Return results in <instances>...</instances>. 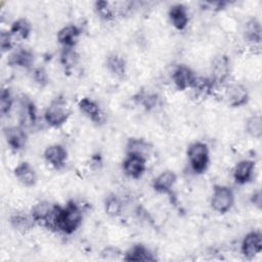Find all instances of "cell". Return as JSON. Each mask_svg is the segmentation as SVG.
I'll return each instance as SVG.
<instances>
[{"label": "cell", "mask_w": 262, "mask_h": 262, "mask_svg": "<svg viewBox=\"0 0 262 262\" xmlns=\"http://www.w3.org/2000/svg\"><path fill=\"white\" fill-rule=\"evenodd\" d=\"M83 222V210L80 205L74 201H69L64 206H60L56 230L70 235L79 229Z\"/></svg>", "instance_id": "6da1fadb"}, {"label": "cell", "mask_w": 262, "mask_h": 262, "mask_svg": "<svg viewBox=\"0 0 262 262\" xmlns=\"http://www.w3.org/2000/svg\"><path fill=\"white\" fill-rule=\"evenodd\" d=\"M60 205L48 201H40L31 209V216L36 225L43 226L49 230H56L57 217Z\"/></svg>", "instance_id": "7a4b0ae2"}, {"label": "cell", "mask_w": 262, "mask_h": 262, "mask_svg": "<svg viewBox=\"0 0 262 262\" xmlns=\"http://www.w3.org/2000/svg\"><path fill=\"white\" fill-rule=\"evenodd\" d=\"M186 158L193 173H205L210 165V149L208 144L204 141L191 142L187 146Z\"/></svg>", "instance_id": "3957f363"}, {"label": "cell", "mask_w": 262, "mask_h": 262, "mask_svg": "<svg viewBox=\"0 0 262 262\" xmlns=\"http://www.w3.org/2000/svg\"><path fill=\"white\" fill-rule=\"evenodd\" d=\"M71 116L67 100L62 96L53 98L44 111V121L51 128H59L64 125Z\"/></svg>", "instance_id": "277c9868"}, {"label": "cell", "mask_w": 262, "mask_h": 262, "mask_svg": "<svg viewBox=\"0 0 262 262\" xmlns=\"http://www.w3.org/2000/svg\"><path fill=\"white\" fill-rule=\"evenodd\" d=\"M235 201L233 190L223 184H215L210 198V206L218 214H225L229 212Z\"/></svg>", "instance_id": "5b68a950"}, {"label": "cell", "mask_w": 262, "mask_h": 262, "mask_svg": "<svg viewBox=\"0 0 262 262\" xmlns=\"http://www.w3.org/2000/svg\"><path fill=\"white\" fill-rule=\"evenodd\" d=\"M223 97L231 107H241L249 102L250 95L247 87L238 82H227L223 86Z\"/></svg>", "instance_id": "8992f818"}, {"label": "cell", "mask_w": 262, "mask_h": 262, "mask_svg": "<svg viewBox=\"0 0 262 262\" xmlns=\"http://www.w3.org/2000/svg\"><path fill=\"white\" fill-rule=\"evenodd\" d=\"M147 169V159L135 156L126 155L122 162V170L124 174L131 179H139L143 176Z\"/></svg>", "instance_id": "52a82bcc"}, {"label": "cell", "mask_w": 262, "mask_h": 262, "mask_svg": "<svg viewBox=\"0 0 262 262\" xmlns=\"http://www.w3.org/2000/svg\"><path fill=\"white\" fill-rule=\"evenodd\" d=\"M171 79L178 90L185 91L192 87L195 82L196 75L188 66L177 64L172 71Z\"/></svg>", "instance_id": "ba28073f"}, {"label": "cell", "mask_w": 262, "mask_h": 262, "mask_svg": "<svg viewBox=\"0 0 262 262\" xmlns=\"http://www.w3.org/2000/svg\"><path fill=\"white\" fill-rule=\"evenodd\" d=\"M211 74V80L216 86H223L225 83H227L230 76L229 58L224 54L217 55L213 59Z\"/></svg>", "instance_id": "9c48e42d"}, {"label": "cell", "mask_w": 262, "mask_h": 262, "mask_svg": "<svg viewBox=\"0 0 262 262\" xmlns=\"http://www.w3.org/2000/svg\"><path fill=\"white\" fill-rule=\"evenodd\" d=\"M78 108L82 115L96 125H101L105 122V115L99 103L90 97H82L78 101Z\"/></svg>", "instance_id": "30bf717a"}, {"label": "cell", "mask_w": 262, "mask_h": 262, "mask_svg": "<svg viewBox=\"0 0 262 262\" xmlns=\"http://www.w3.org/2000/svg\"><path fill=\"white\" fill-rule=\"evenodd\" d=\"M262 251V233L259 230L249 231L241 242V253L247 259H253Z\"/></svg>", "instance_id": "8fae6325"}, {"label": "cell", "mask_w": 262, "mask_h": 262, "mask_svg": "<svg viewBox=\"0 0 262 262\" xmlns=\"http://www.w3.org/2000/svg\"><path fill=\"white\" fill-rule=\"evenodd\" d=\"M4 138L10 149L13 151H19L27 145L28 133L21 126H9L3 131Z\"/></svg>", "instance_id": "7c38bea8"}, {"label": "cell", "mask_w": 262, "mask_h": 262, "mask_svg": "<svg viewBox=\"0 0 262 262\" xmlns=\"http://www.w3.org/2000/svg\"><path fill=\"white\" fill-rule=\"evenodd\" d=\"M43 158L52 168L61 169L68 160V150L61 144H50L44 149Z\"/></svg>", "instance_id": "4fadbf2b"}, {"label": "cell", "mask_w": 262, "mask_h": 262, "mask_svg": "<svg viewBox=\"0 0 262 262\" xmlns=\"http://www.w3.org/2000/svg\"><path fill=\"white\" fill-rule=\"evenodd\" d=\"M255 175V162L252 160H241L235 164L232 170V178L238 185L251 182Z\"/></svg>", "instance_id": "5bb4252c"}, {"label": "cell", "mask_w": 262, "mask_h": 262, "mask_svg": "<svg viewBox=\"0 0 262 262\" xmlns=\"http://www.w3.org/2000/svg\"><path fill=\"white\" fill-rule=\"evenodd\" d=\"M34 61H35L34 52L31 49L25 48V47H19V48H16L14 51H12L7 60L10 67H15V68L30 70V71L34 68L33 67Z\"/></svg>", "instance_id": "9a60e30c"}, {"label": "cell", "mask_w": 262, "mask_h": 262, "mask_svg": "<svg viewBox=\"0 0 262 262\" xmlns=\"http://www.w3.org/2000/svg\"><path fill=\"white\" fill-rule=\"evenodd\" d=\"M15 179L26 187H33L36 185L38 177L36 170L29 162H20L13 169Z\"/></svg>", "instance_id": "2e32d148"}, {"label": "cell", "mask_w": 262, "mask_h": 262, "mask_svg": "<svg viewBox=\"0 0 262 262\" xmlns=\"http://www.w3.org/2000/svg\"><path fill=\"white\" fill-rule=\"evenodd\" d=\"M177 182V175L172 170H165L158 174L151 182L154 190L158 193H170Z\"/></svg>", "instance_id": "e0dca14e"}, {"label": "cell", "mask_w": 262, "mask_h": 262, "mask_svg": "<svg viewBox=\"0 0 262 262\" xmlns=\"http://www.w3.org/2000/svg\"><path fill=\"white\" fill-rule=\"evenodd\" d=\"M81 34L82 33L80 27L74 24H69L58 30L56 34V39L62 47L75 48L80 39Z\"/></svg>", "instance_id": "ac0fdd59"}, {"label": "cell", "mask_w": 262, "mask_h": 262, "mask_svg": "<svg viewBox=\"0 0 262 262\" xmlns=\"http://www.w3.org/2000/svg\"><path fill=\"white\" fill-rule=\"evenodd\" d=\"M168 17L171 25L178 31H183L189 23L188 9L181 3H176L169 8Z\"/></svg>", "instance_id": "d6986e66"}, {"label": "cell", "mask_w": 262, "mask_h": 262, "mask_svg": "<svg viewBox=\"0 0 262 262\" xmlns=\"http://www.w3.org/2000/svg\"><path fill=\"white\" fill-rule=\"evenodd\" d=\"M123 259L125 261L132 262H147L155 261L156 257L154 253L145 245L134 244L125 252Z\"/></svg>", "instance_id": "ffe728a7"}, {"label": "cell", "mask_w": 262, "mask_h": 262, "mask_svg": "<svg viewBox=\"0 0 262 262\" xmlns=\"http://www.w3.org/2000/svg\"><path fill=\"white\" fill-rule=\"evenodd\" d=\"M37 122V108L30 98L24 97L19 107V126L25 129L35 125Z\"/></svg>", "instance_id": "44dd1931"}, {"label": "cell", "mask_w": 262, "mask_h": 262, "mask_svg": "<svg viewBox=\"0 0 262 262\" xmlns=\"http://www.w3.org/2000/svg\"><path fill=\"white\" fill-rule=\"evenodd\" d=\"M10 226L20 233H26L33 229L36 225L31 214H26L23 211H15L9 216Z\"/></svg>", "instance_id": "7402d4cb"}, {"label": "cell", "mask_w": 262, "mask_h": 262, "mask_svg": "<svg viewBox=\"0 0 262 262\" xmlns=\"http://www.w3.org/2000/svg\"><path fill=\"white\" fill-rule=\"evenodd\" d=\"M125 149L126 155H135L147 159L149 154L151 152L152 145L144 138L131 137L127 140Z\"/></svg>", "instance_id": "603a6c76"}, {"label": "cell", "mask_w": 262, "mask_h": 262, "mask_svg": "<svg viewBox=\"0 0 262 262\" xmlns=\"http://www.w3.org/2000/svg\"><path fill=\"white\" fill-rule=\"evenodd\" d=\"M243 35L244 39L248 43L254 46L259 45L262 38V27L259 19H257L256 17L248 19L244 26Z\"/></svg>", "instance_id": "cb8c5ba5"}, {"label": "cell", "mask_w": 262, "mask_h": 262, "mask_svg": "<svg viewBox=\"0 0 262 262\" xmlns=\"http://www.w3.org/2000/svg\"><path fill=\"white\" fill-rule=\"evenodd\" d=\"M107 71L117 79H124L127 73V63L125 58L119 53H111L105 60Z\"/></svg>", "instance_id": "d4e9b609"}, {"label": "cell", "mask_w": 262, "mask_h": 262, "mask_svg": "<svg viewBox=\"0 0 262 262\" xmlns=\"http://www.w3.org/2000/svg\"><path fill=\"white\" fill-rule=\"evenodd\" d=\"M80 55L75 48L62 47L59 53V63L64 72H71L79 62Z\"/></svg>", "instance_id": "484cf974"}, {"label": "cell", "mask_w": 262, "mask_h": 262, "mask_svg": "<svg viewBox=\"0 0 262 262\" xmlns=\"http://www.w3.org/2000/svg\"><path fill=\"white\" fill-rule=\"evenodd\" d=\"M9 32L12 34L14 38L26 40L31 35L32 25L27 18L19 17L12 21L9 28Z\"/></svg>", "instance_id": "4316f807"}, {"label": "cell", "mask_w": 262, "mask_h": 262, "mask_svg": "<svg viewBox=\"0 0 262 262\" xmlns=\"http://www.w3.org/2000/svg\"><path fill=\"white\" fill-rule=\"evenodd\" d=\"M103 209L107 216L112 218H117L122 215L123 212V202L115 193H110L105 196L103 202Z\"/></svg>", "instance_id": "83f0119b"}, {"label": "cell", "mask_w": 262, "mask_h": 262, "mask_svg": "<svg viewBox=\"0 0 262 262\" xmlns=\"http://www.w3.org/2000/svg\"><path fill=\"white\" fill-rule=\"evenodd\" d=\"M245 129L248 135L255 139H260L262 136V118L259 114L250 116L245 123Z\"/></svg>", "instance_id": "f1b7e54d"}, {"label": "cell", "mask_w": 262, "mask_h": 262, "mask_svg": "<svg viewBox=\"0 0 262 262\" xmlns=\"http://www.w3.org/2000/svg\"><path fill=\"white\" fill-rule=\"evenodd\" d=\"M94 9L102 20L110 21L115 18V8L107 1H96L94 3Z\"/></svg>", "instance_id": "f546056e"}, {"label": "cell", "mask_w": 262, "mask_h": 262, "mask_svg": "<svg viewBox=\"0 0 262 262\" xmlns=\"http://www.w3.org/2000/svg\"><path fill=\"white\" fill-rule=\"evenodd\" d=\"M13 95L9 88H3L0 94V113L1 116H7L13 106Z\"/></svg>", "instance_id": "4dcf8cb0"}, {"label": "cell", "mask_w": 262, "mask_h": 262, "mask_svg": "<svg viewBox=\"0 0 262 262\" xmlns=\"http://www.w3.org/2000/svg\"><path fill=\"white\" fill-rule=\"evenodd\" d=\"M135 100L137 101L138 104H140L143 108H145L146 111H150L154 107H156V105L158 104L159 98L157 94L154 93H146V92H141L138 93L135 96Z\"/></svg>", "instance_id": "1f68e13d"}, {"label": "cell", "mask_w": 262, "mask_h": 262, "mask_svg": "<svg viewBox=\"0 0 262 262\" xmlns=\"http://www.w3.org/2000/svg\"><path fill=\"white\" fill-rule=\"evenodd\" d=\"M31 73H32V80L34 81V83L36 85H38L39 87L43 88L45 86L48 85L49 83V76L46 72V70L44 68H40V67H37V68H33L31 70Z\"/></svg>", "instance_id": "d6a6232c"}, {"label": "cell", "mask_w": 262, "mask_h": 262, "mask_svg": "<svg viewBox=\"0 0 262 262\" xmlns=\"http://www.w3.org/2000/svg\"><path fill=\"white\" fill-rule=\"evenodd\" d=\"M14 39L15 38L12 36V34L9 32V30L1 31V33H0V48H1L2 53L8 52L13 49Z\"/></svg>", "instance_id": "836d02e7"}, {"label": "cell", "mask_w": 262, "mask_h": 262, "mask_svg": "<svg viewBox=\"0 0 262 262\" xmlns=\"http://www.w3.org/2000/svg\"><path fill=\"white\" fill-rule=\"evenodd\" d=\"M121 253V251L116 248V247H107L105 249L102 250L101 255L105 258V259H111V258H116L117 256H119Z\"/></svg>", "instance_id": "e575fe53"}, {"label": "cell", "mask_w": 262, "mask_h": 262, "mask_svg": "<svg viewBox=\"0 0 262 262\" xmlns=\"http://www.w3.org/2000/svg\"><path fill=\"white\" fill-rule=\"evenodd\" d=\"M251 202L256 206L258 209L261 208V203H262V196H261V191L257 190L255 191L252 196H251Z\"/></svg>", "instance_id": "d590c367"}]
</instances>
